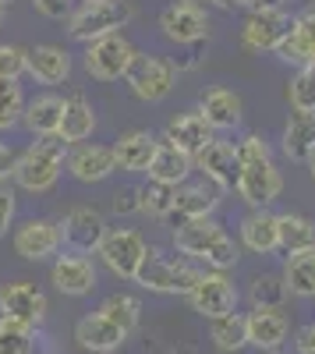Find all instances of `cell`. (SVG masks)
Segmentation results:
<instances>
[{
	"mask_svg": "<svg viewBox=\"0 0 315 354\" xmlns=\"http://www.w3.org/2000/svg\"><path fill=\"white\" fill-rule=\"evenodd\" d=\"M0 25H4V4H0Z\"/></svg>",
	"mask_w": 315,
	"mask_h": 354,
	"instance_id": "816d5d0a",
	"label": "cell"
},
{
	"mask_svg": "<svg viewBox=\"0 0 315 354\" xmlns=\"http://www.w3.org/2000/svg\"><path fill=\"white\" fill-rule=\"evenodd\" d=\"M110 354H117V351H110Z\"/></svg>",
	"mask_w": 315,
	"mask_h": 354,
	"instance_id": "6f0895ef",
	"label": "cell"
},
{
	"mask_svg": "<svg viewBox=\"0 0 315 354\" xmlns=\"http://www.w3.org/2000/svg\"><path fill=\"white\" fill-rule=\"evenodd\" d=\"M209 340H213L216 351H223V354H238V351H245V347H248V337H245V315H241V312H231V315L213 319Z\"/></svg>",
	"mask_w": 315,
	"mask_h": 354,
	"instance_id": "1f68e13d",
	"label": "cell"
},
{
	"mask_svg": "<svg viewBox=\"0 0 315 354\" xmlns=\"http://www.w3.org/2000/svg\"><path fill=\"white\" fill-rule=\"evenodd\" d=\"M96 131V110L89 106L85 96H68L64 100V113H61V128H57V138L64 145H82Z\"/></svg>",
	"mask_w": 315,
	"mask_h": 354,
	"instance_id": "4316f807",
	"label": "cell"
},
{
	"mask_svg": "<svg viewBox=\"0 0 315 354\" xmlns=\"http://www.w3.org/2000/svg\"><path fill=\"white\" fill-rule=\"evenodd\" d=\"M283 153L294 163H308L315 156V113H291L283 128Z\"/></svg>",
	"mask_w": 315,
	"mask_h": 354,
	"instance_id": "83f0119b",
	"label": "cell"
},
{
	"mask_svg": "<svg viewBox=\"0 0 315 354\" xmlns=\"http://www.w3.org/2000/svg\"><path fill=\"white\" fill-rule=\"evenodd\" d=\"M220 205V188L209 185V181H195V185H181L174 192V216L178 223H188V220H209V213Z\"/></svg>",
	"mask_w": 315,
	"mask_h": 354,
	"instance_id": "44dd1931",
	"label": "cell"
},
{
	"mask_svg": "<svg viewBox=\"0 0 315 354\" xmlns=\"http://www.w3.org/2000/svg\"><path fill=\"white\" fill-rule=\"evenodd\" d=\"M0 4H4V8H8V4H15V0H0Z\"/></svg>",
	"mask_w": 315,
	"mask_h": 354,
	"instance_id": "db71d44e",
	"label": "cell"
},
{
	"mask_svg": "<svg viewBox=\"0 0 315 354\" xmlns=\"http://www.w3.org/2000/svg\"><path fill=\"white\" fill-rule=\"evenodd\" d=\"M135 46L124 32L117 36H106V39H96L85 46V71H89L96 82H121L135 61Z\"/></svg>",
	"mask_w": 315,
	"mask_h": 354,
	"instance_id": "8992f818",
	"label": "cell"
},
{
	"mask_svg": "<svg viewBox=\"0 0 315 354\" xmlns=\"http://www.w3.org/2000/svg\"><path fill=\"white\" fill-rule=\"evenodd\" d=\"M298 351H315V322H308L298 333Z\"/></svg>",
	"mask_w": 315,
	"mask_h": 354,
	"instance_id": "bcb514c9",
	"label": "cell"
},
{
	"mask_svg": "<svg viewBox=\"0 0 315 354\" xmlns=\"http://www.w3.org/2000/svg\"><path fill=\"white\" fill-rule=\"evenodd\" d=\"M238 163H251V160H269V145L259 135H245L241 142H234Z\"/></svg>",
	"mask_w": 315,
	"mask_h": 354,
	"instance_id": "60d3db41",
	"label": "cell"
},
{
	"mask_svg": "<svg viewBox=\"0 0 315 354\" xmlns=\"http://www.w3.org/2000/svg\"><path fill=\"white\" fill-rule=\"evenodd\" d=\"M241 245L255 255H273L280 248V238H276V216L266 213V209H255L241 220Z\"/></svg>",
	"mask_w": 315,
	"mask_h": 354,
	"instance_id": "f1b7e54d",
	"label": "cell"
},
{
	"mask_svg": "<svg viewBox=\"0 0 315 354\" xmlns=\"http://www.w3.org/2000/svg\"><path fill=\"white\" fill-rule=\"evenodd\" d=\"M280 280L291 294H298V298H315V248L287 255V266H283Z\"/></svg>",
	"mask_w": 315,
	"mask_h": 354,
	"instance_id": "f546056e",
	"label": "cell"
},
{
	"mask_svg": "<svg viewBox=\"0 0 315 354\" xmlns=\"http://www.w3.org/2000/svg\"><path fill=\"white\" fill-rule=\"evenodd\" d=\"M276 238H280V248L291 255L315 248V223L308 216H298V213H280L276 216Z\"/></svg>",
	"mask_w": 315,
	"mask_h": 354,
	"instance_id": "4dcf8cb0",
	"label": "cell"
},
{
	"mask_svg": "<svg viewBox=\"0 0 315 354\" xmlns=\"http://www.w3.org/2000/svg\"><path fill=\"white\" fill-rule=\"evenodd\" d=\"M291 15L283 8H273V11H251L245 28H241V46L251 50V53H266V50H276V43L287 36L291 28Z\"/></svg>",
	"mask_w": 315,
	"mask_h": 354,
	"instance_id": "9a60e30c",
	"label": "cell"
},
{
	"mask_svg": "<svg viewBox=\"0 0 315 354\" xmlns=\"http://www.w3.org/2000/svg\"><path fill=\"white\" fill-rule=\"evenodd\" d=\"M174 248L181 255H188V259L206 262L209 270H216V273L231 270V266H238V259H241V248L234 245V238L216 220H188V223H178Z\"/></svg>",
	"mask_w": 315,
	"mask_h": 354,
	"instance_id": "6da1fadb",
	"label": "cell"
},
{
	"mask_svg": "<svg viewBox=\"0 0 315 354\" xmlns=\"http://www.w3.org/2000/svg\"><path fill=\"white\" fill-rule=\"evenodd\" d=\"M287 333H291V319L283 315V308H251L245 315L248 347H255L259 354H276L287 344Z\"/></svg>",
	"mask_w": 315,
	"mask_h": 354,
	"instance_id": "4fadbf2b",
	"label": "cell"
},
{
	"mask_svg": "<svg viewBox=\"0 0 315 354\" xmlns=\"http://www.w3.org/2000/svg\"><path fill=\"white\" fill-rule=\"evenodd\" d=\"M160 32L178 46H195L209 36V18L198 4H181L178 0V4L160 11Z\"/></svg>",
	"mask_w": 315,
	"mask_h": 354,
	"instance_id": "7c38bea8",
	"label": "cell"
},
{
	"mask_svg": "<svg viewBox=\"0 0 315 354\" xmlns=\"http://www.w3.org/2000/svg\"><path fill=\"white\" fill-rule=\"evenodd\" d=\"M163 142H170L174 149H181V153L195 156L198 149H206V145L213 142V128L206 124V117L198 113V110H188V113H178L174 121L166 124Z\"/></svg>",
	"mask_w": 315,
	"mask_h": 354,
	"instance_id": "7402d4cb",
	"label": "cell"
},
{
	"mask_svg": "<svg viewBox=\"0 0 315 354\" xmlns=\"http://www.w3.org/2000/svg\"><path fill=\"white\" fill-rule=\"evenodd\" d=\"M15 252L28 262H43L50 255L61 252V230H57L53 220H43V216H32L25 220L18 230H15Z\"/></svg>",
	"mask_w": 315,
	"mask_h": 354,
	"instance_id": "2e32d148",
	"label": "cell"
},
{
	"mask_svg": "<svg viewBox=\"0 0 315 354\" xmlns=\"http://www.w3.org/2000/svg\"><path fill=\"white\" fill-rule=\"evenodd\" d=\"M195 280H198L195 266H188L184 259L166 255L156 245H146V255H142V266L135 273L138 287L156 290V294H188L195 287Z\"/></svg>",
	"mask_w": 315,
	"mask_h": 354,
	"instance_id": "3957f363",
	"label": "cell"
},
{
	"mask_svg": "<svg viewBox=\"0 0 315 354\" xmlns=\"http://www.w3.org/2000/svg\"><path fill=\"white\" fill-rule=\"evenodd\" d=\"M32 347H36L32 330L18 326V322L0 319V354H32Z\"/></svg>",
	"mask_w": 315,
	"mask_h": 354,
	"instance_id": "74e56055",
	"label": "cell"
},
{
	"mask_svg": "<svg viewBox=\"0 0 315 354\" xmlns=\"http://www.w3.org/2000/svg\"><path fill=\"white\" fill-rule=\"evenodd\" d=\"M25 75H32L39 85H61L71 75V53L64 46L39 43L32 50H25Z\"/></svg>",
	"mask_w": 315,
	"mask_h": 354,
	"instance_id": "d6986e66",
	"label": "cell"
},
{
	"mask_svg": "<svg viewBox=\"0 0 315 354\" xmlns=\"http://www.w3.org/2000/svg\"><path fill=\"white\" fill-rule=\"evenodd\" d=\"M234 188L251 209H266V205L283 192V177H280L273 160H251V163H241Z\"/></svg>",
	"mask_w": 315,
	"mask_h": 354,
	"instance_id": "8fae6325",
	"label": "cell"
},
{
	"mask_svg": "<svg viewBox=\"0 0 315 354\" xmlns=\"http://www.w3.org/2000/svg\"><path fill=\"white\" fill-rule=\"evenodd\" d=\"M156 145H160V142L153 138V131H146V128H131V131H124L117 142H113L110 149H113V163H117V170L146 174L149 163H153Z\"/></svg>",
	"mask_w": 315,
	"mask_h": 354,
	"instance_id": "ffe728a7",
	"label": "cell"
},
{
	"mask_svg": "<svg viewBox=\"0 0 315 354\" xmlns=\"http://www.w3.org/2000/svg\"><path fill=\"white\" fill-rule=\"evenodd\" d=\"M57 230H61V245H68L75 255H93L106 238V220H103L99 209H93V205H75V209L57 223Z\"/></svg>",
	"mask_w": 315,
	"mask_h": 354,
	"instance_id": "30bf717a",
	"label": "cell"
},
{
	"mask_svg": "<svg viewBox=\"0 0 315 354\" xmlns=\"http://www.w3.org/2000/svg\"><path fill=\"white\" fill-rule=\"evenodd\" d=\"M188 298V305H191V312H198L202 319H220V315H231V312H238V287L227 280L223 273H216V270H209V273H198V280H195V287L184 294Z\"/></svg>",
	"mask_w": 315,
	"mask_h": 354,
	"instance_id": "9c48e42d",
	"label": "cell"
},
{
	"mask_svg": "<svg viewBox=\"0 0 315 354\" xmlns=\"http://www.w3.org/2000/svg\"><path fill=\"white\" fill-rule=\"evenodd\" d=\"M15 163H18V153L11 149L8 142H0V185H4V181H11Z\"/></svg>",
	"mask_w": 315,
	"mask_h": 354,
	"instance_id": "f6af8a7d",
	"label": "cell"
},
{
	"mask_svg": "<svg viewBox=\"0 0 315 354\" xmlns=\"http://www.w3.org/2000/svg\"><path fill=\"white\" fill-rule=\"evenodd\" d=\"M308 170H312V181H315V156L308 160Z\"/></svg>",
	"mask_w": 315,
	"mask_h": 354,
	"instance_id": "681fc988",
	"label": "cell"
},
{
	"mask_svg": "<svg viewBox=\"0 0 315 354\" xmlns=\"http://www.w3.org/2000/svg\"><path fill=\"white\" fill-rule=\"evenodd\" d=\"M61 113H64V100L53 96V93H43V96L25 100V106H21V124L32 131L36 138H57Z\"/></svg>",
	"mask_w": 315,
	"mask_h": 354,
	"instance_id": "d4e9b609",
	"label": "cell"
},
{
	"mask_svg": "<svg viewBox=\"0 0 315 354\" xmlns=\"http://www.w3.org/2000/svg\"><path fill=\"white\" fill-rule=\"evenodd\" d=\"M68 170H71L75 181H82V185H99V181H106V177L117 170V163H113V149H110V145L82 142V145H75V149L68 153Z\"/></svg>",
	"mask_w": 315,
	"mask_h": 354,
	"instance_id": "e0dca14e",
	"label": "cell"
},
{
	"mask_svg": "<svg viewBox=\"0 0 315 354\" xmlns=\"http://www.w3.org/2000/svg\"><path fill=\"white\" fill-rule=\"evenodd\" d=\"M191 160H195L198 170L206 174V181L216 185L220 192L238 185V170H241V163H238V153H234V145H231V142H216V138H213L206 149H198Z\"/></svg>",
	"mask_w": 315,
	"mask_h": 354,
	"instance_id": "ac0fdd59",
	"label": "cell"
},
{
	"mask_svg": "<svg viewBox=\"0 0 315 354\" xmlns=\"http://www.w3.org/2000/svg\"><path fill=\"white\" fill-rule=\"evenodd\" d=\"M174 354H195V351H188V347H184V351H174Z\"/></svg>",
	"mask_w": 315,
	"mask_h": 354,
	"instance_id": "f5cc1de1",
	"label": "cell"
},
{
	"mask_svg": "<svg viewBox=\"0 0 315 354\" xmlns=\"http://www.w3.org/2000/svg\"><path fill=\"white\" fill-rule=\"evenodd\" d=\"M50 280H53V287L61 290V294H68V298H85V294H93L99 273H96V262L89 255L64 252V255L53 259Z\"/></svg>",
	"mask_w": 315,
	"mask_h": 354,
	"instance_id": "5bb4252c",
	"label": "cell"
},
{
	"mask_svg": "<svg viewBox=\"0 0 315 354\" xmlns=\"http://www.w3.org/2000/svg\"><path fill=\"white\" fill-rule=\"evenodd\" d=\"M291 32H294V39L301 43V50H305L308 61H315V8L305 11V15H298V18L291 21Z\"/></svg>",
	"mask_w": 315,
	"mask_h": 354,
	"instance_id": "ab89813d",
	"label": "cell"
},
{
	"mask_svg": "<svg viewBox=\"0 0 315 354\" xmlns=\"http://www.w3.org/2000/svg\"><path fill=\"white\" fill-rule=\"evenodd\" d=\"M21 106H25L21 85L18 82H0V131H11L21 121Z\"/></svg>",
	"mask_w": 315,
	"mask_h": 354,
	"instance_id": "8d00e7d4",
	"label": "cell"
},
{
	"mask_svg": "<svg viewBox=\"0 0 315 354\" xmlns=\"http://www.w3.org/2000/svg\"><path fill=\"white\" fill-rule=\"evenodd\" d=\"M128 88L135 93V100L142 103H160L174 93L178 85V71L166 57H156V53H135V61L124 75Z\"/></svg>",
	"mask_w": 315,
	"mask_h": 354,
	"instance_id": "5b68a950",
	"label": "cell"
},
{
	"mask_svg": "<svg viewBox=\"0 0 315 354\" xmlns=\"http://www.w3.org/2000/svg\"><path fill=\"white\" fill-rule=\"evenodd\" d=\"M287 100H291V110L315 113V61H308L305 68H298V75L287 85Z\"/></svg>",
	"mask_w": 315,
	"mask_h": 354,
	"instance_id": "836d02e7",
	"label": "cell"
},
{
	"mask_svg": "<svg viewBox=\"0 0 315 354\" xmlns=\"http://www.w3.org/2000/svg\"><path fill=\"white\" fill-rule=\"evenodd\" d=\"M209 4H216L223 11H234V8H241V0H209Z\"/></svg>",
	"mask_w": 315,
	"mask_h": 354,
	"instance_id": "c3c4849f",
	"label": "cell"
},
{
	"mask_svg": "<svg viewBox=\"0 0 315 354\" xmlns=\"http://www.w3.org/2000/svg\"><path fill=\"white\" fill-rule=\"evenodd\" d=\"M96 255L103 259V266L113 277L135 280L138 266H142V255H146V241H142V234L131 230V227H113V230H106V238L96 248Z\"/></svg>",
	"mask_w": 315,
	"mask_h": 354,
	"instance_id": "ba28073f",
	"label": "cell"
},
{
	"mask_svg": "<svg viewBox=\"0 0 315 354\" xmlns=\"http://www.w3.org/2000/svg\"><path fill=\"white\" fill-rule=\"evenodd\" d=\"M113 213L117 216H131V213H138V188H117L113 192Z\"/></svg>",
	"mask_w": 315,
	"mask_h": 354,
	"instance_id": "7bdbcfd3",
	"label": "cell"
},
{
	"mask_svg": "<svg viewBox=\"0 0 315 354\" xmlns=\"http://www.w3.org/2000/svg\"><path fill=\"white\" fill-rule=\"evenodd\" d=\"M82 4H103V0H82Z\"/></svg>",
	"mask_w": 315,
	"mask_h": 354,
	"instance_id": "f907efd6",
	"label": "cell"
},
{
	"mask_svg": "<svg viewBox=\"0 0 315 354\" xmlns=\"http://www.w3.org/2000/svg\"><path fill=\"white\" fill-rule=\"evenodd\" d=\"M32 4H36V11L43 18H53V21H61V18L71 15V0H32Z\"/></svg>",
	"mask_w": 315,
	"mask_h": 354,
	"instance_id": "ee69618b",
	"label": "cell"
},
{
	"mask_svg": "<svg viewBox=\"0 0 315 354\" xmlns=\"http://www.w3.org/2000/svg\"><path fill=\"white\" fill-rule=\"evenodd\" d=\"M181 4H195V0H181Z\"/></svg>",
	"mask_w": 315,
	"mask_h": 354,
	"instance_id": "9f6ffc18",
	"label": "cell"
},
{
	"mask_svg": "<svg viewBox=\"0 0 315 354\" xmlns=\"http://www.w3.org/2000/svg\"><path fill=\"white\" fill-rule=\"evenodd\" d=\"M135 18V8L128 0H103V4H82L78 11L68 15V32L78 43H96L106 36H117L121 28Z\"/></svg>",
	"mask_w": 315,
	"mask_h": 354,
	"instance_id": "277c9868",
	"label": "cell"
},
{
	"mask_svg": "<svg viewBox=\"0 0 315 354\" xmlns=\"http://www.w3.org/2000/svg\"><path fill=\"white\" fill-rule=\"evenodd\" d=\"M46 312H50V301L36 283L18 280V283L0 287V319L18 322V326H25V330H36V326L46 322Z\"/></svg>",
	"mask_w": 315,
	"mask_h": 354,
	"instance_id": "52a82bcc",
	"label": "cell"
},
{
	"mask_svg": "<svg viewBox=\"0 0 315 354\" xmlns=\"http://www.w3.org/2000/svg\"><path fill=\"white\" fill-rule=\"evenodd\" d=\"M15 209H18L15 188H11V181H4V185H0V238H4L8 227L15 223Z\"/></svg>",
	"mask_w": 315,
	"mask_h": 354,
	"instance_id": "b9f144b4",
	"label": "cell"
},
{
	"mask_svg": "<svg viewBox=\"0 0 315 354\" xmlns=\"http://www.w3.org/2000/svg\"><path fill=\"white\" fill-rule=\"evenodd\" d=\"M283 298H287V287H283L280 277L262 273V277L251 280V305L255 308H280Z\"/></svg>",
	"mask_w": 315,
	"mask_h": 354,
	"instance_id": "d590c367",
	"label": "cell"
},
{
	"mask_svg": "<svg viewBox=\"0 0 315 354\" xmlns=\"http://www.w3.org/2000/svg\"><path fill=\"white\" fill-rule=\"evenodd\" d=\"M198 113L206 117V124L213 131H231L241 124V96L234 88H223V85H213L202 93V103H198Z\"/></svg>",
	"mask_w": 315,
	"mask_h": 354,
	"instance_id": "603a6c76",
	"label": "cell"
},
{
	"mask_svg": "<svg viewBox=\"0 0 315 354\" xmlns=\"http://www.w3.org/2000/svg\"><path fill=\"white\" fill-rule=\"evenodd\" d=\"M64 160H68V145H64L61 138H36L25 153H18V163H15L11 181H15L21 192L43 195V192H50L57 181H61Z\"/></svg>",
	"mask_w": 315,
	"mask_h": 354,
	"instance_id": "7a4b0ae2",
	"label": "cell"
},
{
	"mask_svg": "<svg viewBox=\"0 0 315 354\" xmlns=\"http://www.w3.org/2000/svg\"><path fill=\"white\" fill-rule=\"evenodd\" d=\"M99 315H106L110 322H113V326H117L121 333H135L138 330V319H142V305H138V298H131V294H110V298L96 308Z\"/></svg>",
	"mask_w": 315,
	"mask_h": 354,
	"instance_id": "d6a6232c",
	"label": "cell"
},
{
	"mask_svg": "<svg viewBox=\"0 0 315 354\" xmlns=\"http://www.w3.org/2000/svg\"><path fill=\"white\" fill-rule=\"evenodd\" d=\"M75 340H78V347L93 351V354H110V351H117L128 340V333H121L106 315L89 312V315H82L75 322Z\"/></svg>",
	"mask_w": 315,
	"mask_h": 354,
	"instance_id": "cb8c5ba5",
	"label": "cell"
},
{
	"mask_svg": "<svg viewBox=\"0 0 315 354\" xmlns=\"http://www.w3.org/2000/svg\"><path fill=\"white\" fill-rule=\"evenodd\" d=\"M241 8H248V11H273V8H280V0H241Z\"/></svg>",
	"mask_w": 315,
	"mask_h": 354,
	"instance_id": "7dc6e473",
	"label": "cell"
},
{
	"mask_svg": "<svg viewBox=\"0 0 315 354\" xmlns=\"http://www.w3.org/2000/svg\"><path fill=\"white\" fill-rule=\"evenodd\" d=\"M174 192L178 188H166V185H138V213H146V216H170V209H174Z\"/></svg>",
	"mask_w": 315,
	"mask_h": 354,
	"instance_id": "e575fe53",
	"label": "cell"
},
{
	"mask_svg": "<svg viewBox=\"0 0 315 354\" xmlns=\"http://www.w3.org/2000/svg\"><path fill=\"white\" fill-rule=\"evenodd\" d=\"M195 170V160L181 149H174L170 142H160L156 153H153V163H149V181L156 185H166V188H181L188 181V174Z\"/></svg>",
	"mask_w": 315,
	"mask_h": 354,
	"instance_id": "484cf974",
	"label": "cell"
},
{
	"mask_svg": "<svg viewBox=\"0 0 315 354\" xmlns=\"http://www.w3.org/2000/svg\"><path fill=\"white\" fill-rule=\"evenodd\" d=\"M25 75V46L0 43V82H18Z\"/></svg>",
	"mask_w": 315,
	"mask_h": 354,
	"instance_id": "f35d334b",
	"label": "cell"
},
{
	"mask_svg": "<svg viewBox=\"0 0 315 354\" xmlns=\"http://www.w3.org/2000/svg\"><path fill=\"white\" fill-rule=\"evenodd\" d=\"M298 354H315V351H298Z\"/></svg>",
	"mask_w": 315,
	"mask_h": 354,
	"instance_id": "11a10c76",
	"label": "cell"
}]
</instances>
